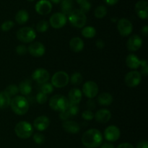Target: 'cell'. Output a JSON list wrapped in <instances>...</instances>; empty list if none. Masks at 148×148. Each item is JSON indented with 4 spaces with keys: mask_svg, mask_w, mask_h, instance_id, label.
<instances>
[{
    "mask_svg": "<svg viewBox=\"0 0 148 148\" xmlns=\"http://www.w3.org/2000/svg\"><path fill=\"white\" fill-rule=\"evenodd\" d=\"M103 135L96 129H90L85 132L82 137V143L87 148H97L102 145Z\"/></svg>",
    "mask_w": 148,
    "mask_h": 148,
    "instance_id": "6da1fadb",
    "label": "cell"
},
{
    "mask_svg": "<svg viewBox=\"0 0 148 148\" xmlns=\"http://www.w3.org/2000/svg\"><path fill=\"white\" fill-rule=\"evenodd\" d=\"M10 107L14 114L19 116H23L28 111L29 103L27 98L24 96L18 95L11 100Z\"/></svg>",
    "mask_w": 148,
    "mask_h": 148,
    "instance_id": "7a4b0ae2",
    "label": "cell"
},
{
    "mask_svg": "<svg viewBox=\"0 0 148 148\" xmlns=\"http://www.w3.org/2000/svg\"><path fill=\"white\" fill-rule=\"evenodd\" d=\"M69 106V101L64 95H55L52 96L49 101V106L53 111L62 112L67 109Z\"/></svg>",
    "mask_w": 148,
    "mask_h": 148,
    "instance_id": "3957f363",
    "label": "cell"
},
{
    "mask_svg": "<svg viewBox=\"0 0 148 148\" xmlns=\"http://www.w3.org/2000/svg\"><path fill=\"white\" fill-rule=\"evenodd\" d=\"M69 23L77 28H82L87 23V17L80 10H74L68 15Z\"/></svg>",
    "mask_w": 148,
    "mask_h": 148,
    "instance_id": "277c9868",
    "label": "cell"
},
{
    "mask_svg": "<svg viewBox=\"0 0 148 148\" xmlns=\"http://www.w3.org/2000/svg\"><path fill=\"white\" fill-rule=\"evenodd\" d=\"M14 132L19 138L23 140L28 139L33 135V126L25 121H20L16 124L14 127Z\"/></svg>",
    "mask_w": 148,
    "mask_h": 148,
    "instance_id": "5b68a950",
    "label": "cell"
},
{
    "mask_svg": "<svg viewBox=\"0 0 148 148\" xmlns=\"http://www.w3.org/2000/svg\"><path fill=\"white\" fill-rule=\"evenodd\" d=\"M17 38L25 43L33 42L36 38V33L34 29L30 27H23L17 32Z\"/></svg>",
    "mask_w": 148,
    "mask_h": 148,
    "instance_id": "8992f818",
    "label": "cell"
},
{
    "mask_svg": "<svg viewBox=\"0 0 148 148\" xmlns=\"http://www.w3.org/2000/svg\"><path fill=\"white\" fill-rule=\"evenodd\" d=\"M69 82V77L66 72L59 71L56 72L51 77V85L57 88H64Z\"/></svg>",
    "mask_w": 148,
    "mask_h": 148,
    "instance_id": "52a82bcc",
    "label": "cell"
},
{
    "mask_svg": "<svg viewBox=\"0 0 148 148\" xmlns=\"http://www.w3.org/2000/svg\"><path fill=\"white\" fill-rule=\"evenodd\" d=\"M142 80V75L138 71H131L126 75L124 82L129 88H135L138 86Z\"/></svg>",
    "mask_w": 148,
    "mask_h": 148,
    "instance_id": "ba28073f",
    "label": "cell"
},
{
    "mask_svg": "<svg viewBox=\"0 0 148 148\" xmlns=\"http://www.w3.org/2000/svg\"><path fill=\"white\" fill-rule=\"evenodd\" d=\"M98 90L99 88L98 85L94 81H87L82 86V92L84 95L89 99H92L95 98L98 95Z\"/></svg>",
    "mask_w": 148,
    "mask_h": 148,
    "instance_id": "9c48e42d",
    "label": "cell"
},
{
    "mask_svg": "<svg viewBox=\"0 0 148 148\" xmlns=\"http://www.w3.org/2000/svg\"><path fill=\"white\" fill-rule=\"evenodd\" d=\"M117 29L121 36H124V37L128 36L132 32V23L128 19L121 18L117 23Z\"/></svg>",
    "mask_w": 148,
    "mask_h": 148,
    "instance_id": "30bf717a",
    "label": "cell"
},
{
    "mask_svg": "<svg viewBox=\"0 0 148 148\" xmlns=\"http://www.w3.org/2000/svg\"><path fill=\"white\" fill-rule=\"evenodd\" d=\"M51 26L54 29H60L66 23V17L62 12H56L52 14L49 20Z\"/></svg>",
    "mask_w": 148,
    "mask_h": 148,
    "instance_id": "8fae6325",
    "label": "cell"
},
{
    "mask_svg": "<svg viewBox=\"0 0 148 148\" xmlns=\"http://www.w3.org/2000/svg\"><path fill=\"white\" fill-rule=\"evenodd\" d=\"M104 137L107 141L110 143L116 142L119 139L120 135H121V132L120 130L114 125L108 126L104 130Z\"/></svg>",
    "mask_w": 148,
    "mask_h": 148,
    "instance_id": "7c38bea8",
    "label": "cell"
},
{
    "mask_svg": "<svg viewBox=\"0 0 148 148\" xmlns=\"http://www.w3.org/2000/svg\"><path fill=\"white\" fill-rule=\"evenodd\" d=\"M27 51L31 56L34 57H41L43 55H44L46 48L44 45L40 42H33L29 45L27 48Z\"/></svg>",
    "mask_w": 148,
    "mask_h": 148,
    "instance_id": "4fadbf2b",
    "label": "cell"
},
{
    "mask_svg": "<svg viewBox=\"0 0 148 148\" xmlns=\"http://www.w3.org/2000/svg\"><path fill=\"white\" fill-rule=\"evenodd\" d=\"M32 77L36 82L42 85L48 82L50 78V75L46 69L43 68H38L33 72Z\"/></svg>",
    "mask_w": 148,
    "mask_h": 148,
    "instance_id": "5bb4252c",
    "label": "cell"
},
{
    "mask_svg": "<svg viewBox=\"0 0 148 148\" xmlns=\"http://www.w3.org/2000/svg\"><path fill=\"white\" fill-rule=\"evenodd\" d=\"M36 11L40 15H46L51 12L52 4L49 0H40L36 4Z\"/></svg>",
    "mask_w": 148,
    "mask_h": 148,
    "instance_id": "9a60e30c",
    "label": "cell"
},
{
    "mask_svg": "<svg viewBox=\"0 0 148 148\" xmlns=\"http://www.w3.org/2000/svg\"><path fill=\"white\" fill-rule=\"evenodd\" d=\"M135 12L140 19L146 20L148 17V4L147 1L140 0L135 4Z\"/></svg>",
    "mask_w": 148,
    "mask_h": 148,
    "instance_id": "2e32d148",
    "label": "cell"
},
{
    "mask_svg": "<svg viewBox=\"0 0 148 148\" xmlns=\"http://www.w3.org/2000/svg\"><path fill=\"white\" fill-rule=\"evenodd\" d=\"M143 43V40L140 36L138 35H133L127 40V47L128 50L131 51H136L142 47Z\"/></svg>",
    "mask_w": 148,
    "mask_h": 148,
    "instance_id": "e0dca14e",
    "label": "cell"
},
{
    "mask_svg": "<svg viewBox=\"0 0 148 148\" xmlns=\"http://www.w3.org/2000/svg\"><path fill=\"white\" fill-rule=\"evenodd\" d=\"M50 125V120L46 116H40L37 117L33 121V127L38 131H44Z\"/></svg>",
    "mask_w": 148,
    "mask_h": 148,
    "instance_id": "ac0fdd59",
    "label": "cell"
},
{
    "mask_svg": "<svg viewBox=\"0 0 148 148\" xmlns=\"http://www.w3.org/2000/svg\"><path fill=\"white\" fill-rule=\"evenodd\" d=\"M82 98V93L78 88H72L68 94V101L71 105H77L80 103Z\"/></svg>",
    "mask_w": 148,
    "mask_h": 148,
    "instance_id": "d6986e66",
    "label": "cell"
},
{
    "mask_svg": "<svg viewBox=\"0 0 148 148\" xmlns=\"http://www.w3.org/2000/svg\"><path fill=\"white\" fill-rule=\"evenodd\" d=\"M94 118L95 119L96 121L101 123V124H105L109 121L111 118V113L109 110L103 108L97 111V112L94 114Z\"/></svg>",
    "mask_w": 148,
    "mask_h": 148,
    "instance_id": "ffe728a7",
    "label": "cell"
},
{
    "mask_svg": "<svg viewBox=\"0 0 148 148\" xmlns=\"http://www.w3.org/2000/svg\"><path fill=\"white\" fill-rule=\"evenodd\" d=\"M62 128L66 132L69 134H77L80 131V127L75 121L72 120H66L62 124Z\"/></svg>",
    "mask_w": 148,
    "mask_h": 148,
    "instance_id": "44dd1931",
    "label": "cell"
},
{
    "mask_svg": "<svg viewBox=\"0 0 148 148\" xmlns=\"http://www.w3.org/2000/svg\"><path fill=\"white\" fill-rule=\"evenodd\" d=\"M69 47L71 50L75 53H79L84 49V42L80 38H72L69 41Z\"/></svg>",
    "mask_w": 148,
    "mask_h": 148,
    "instance_id": "7402d4cb",
    "label": "cell"
},
{
    "mask_svg": "<svg viewBox=\"0 0 148 148\" xmlns=\"http://www.w3.org/2000/svg\"><path fill=\"white\" fill-rule=\"evenodd\" d=\"M126 64L130 69H137L140 66L141 60H140L136 55L129 54L126 58Z\"/></svg>",
    "mask_w": 148,
    "mask_h": 148,
    "instance_id": "603a6c76",
    "label": "cell"
},
{
    "mask_svg": "<svg viewBox=\"0 0 148 148\" xmlns=\"http://www.w3.org/2000/svg\"><path fill=\"white\" fill-rule=\"evenodd\" d=\"M113 96L109 92H101L98 97V103L101 106H110L113 102Z\"/></svg>",
    "mask_w": 148,
    "mask_h": 148,
    "instance_id": "cb8c5ba5",
    "label": "cell"
},
{
    "mask_svg": "<svg viewBox=\"0 0 148 148\" xmlns=\"http://www.w3.org/2000/svg\"><path fill=\"white\" fill-rule=\"evenodd\" d=\"M29 19V14L26 10H19L15 15V21L18 24L23 25L27 22Z\"/></svg>",
    "mask_w": 148,
    "mask_h": 148,
    "instance_id": "d4e9b609",
    "label": "cell"
},
{
    "mask_svg": "<svg viewBox=\"0 0 148 148\" xmlns=\"http://www.w3.org/2000/svg\"><path fill=\"white\" fill-rule=\"evenodd\" d=\"M18 89L19 92H21V94H23V95H28L32 91L31 84L26 79L20 82L18 86Z\"/></svg>",
    "mask_w": 148,
    "mask_h": 148,
    "instance_id": "484cf974",
    "label": "cell"
},
{
    "mask_svg": "<svg viewBox=\"0 0 148 148\" xmlns=\"http://www.w3.org/2000/svg\"><path fill=\"white\" fill-rule=\"evenodd\" d=\"M72 8H73V1L72 0H63L62 1V4H61V9L64 14L69 15L72 11Z\"/></svg>",
    "mask_w": 148,
    "mask_h": 148,
    "instance_id": "4316f807",
    "label": "cell"
},
{
    "mask_svg": "<svg viewBox=\"0 0 148 148\" xmlns=\"http://www.w3.org/2000/svg\"><path fill=\"white\" fill-rule=\"evenodd\" d=\"M11 99L4 91L0 92V109H5L10 106Z\"/></svg>",
    "mask_w": 148,
    "mask_h": 148,
    "instance_id": "83f0119b",
    "label": "cell"
},
{
    "mask_svg": "<svg viewBox=\"0 0 148 148\" xmlns=\"http://www.w3.org/2000/svg\"><path fill=\"white\" fill-rule=\"evenodd\" d=\"M82 35L86 38H92L96 35V30L92 26H87L82 30Z\"/></svg>",
    "mask_w": 148,
    "mask_h": 148,
    "instance_id": "f1b7e54d",
    "label": "cell"
},
{
    "mask_svg": "<svg viewBox=\"0 0 148 148\" xmlns=\"http://www.w3.org/2000/svg\"><path fill=\"white\" fill-rule=\"evenodd\" d=\"M107 14V9L105 6H98L94 12V15L96 18L101 19L103 18Z\"/></svg>",
    "mask_w": 148,
    "mask_h": 148,
    "instance_id": "f546056e",
    "label": "cell"
},
{
    "mask_svg": "<svg viewBox=\"0 0 148 148\" xmlns=\"http://www.w3.org/2000/svg\"><path fill=\"white\" fill-rule=\"evenodd\" d=\"M4 92H5L9 97L14 96V95H17L19 92L18 86H17L16 85H8V86L5 88Z\"/></svg>",
    "mask_w": 148,
    "mask_h": 148,
    "instance_id": "4dcf8cb0",
    "label": "cell"
},
{
    "mask_svg": "<svg viewBox=\"0 0 148 148\" xmlns=\"http://www.w3.org/2000/svg\"><path fill=\"white\" fill-rule=\"evenodd\" d=\"M82 76L79 72H75L72 75L71 77L69 78V81L71 83L74 85H80L81 82H82Z\"/></svg>",
    "mask_w": 148,
    "mask_h": 148,
    "instance_id": "1f68e13d",
    "label": "cell"
},
{
    "mask_svg": "<svg viewBox=\"0 0 148 148\" xmlns=\"http://www.w3.org/2000/svg\"><path fill=\"white\" fill-rule=\"evenodd\" d=\"M77 4L80 7V10L82 12H88L91 8V4L88 0H76Z\"/></svg>",
    "mask_w": 148,
    "mask_h": 148,
    "instance_id": "d6a6232c",
    "label": "cell"
},
{
    "mask_svg": "<svg viewBox=\"0 0 148 148\" xmlns=\"http://www.w3.org/2000/svg\"><path fill=\"white\" fill-rule=\"evenodd\" d=\"M49 23L46 20H40L36 24V30L40 33H44L49 29Z\"/></svg>",
    "mask_w": 148,
    "mask_h": 148,
    "instance_id": "836d02e7",
    "label": "cell"
},
{
    "mask_svg": "<svg viewBox=\"0 0 148 148\" xmlns=\"http://www.w3.org/2000/svg\"><path fill=\"white\" fill-rule=\"evenodd\" d=\"M40 92H43V93L46 94H51L53 92V86L51 83H48V82H46V83L42 84L41 86H40Z\"/></svg>",
    "mask_w": 148,
    "mask_h": 148,
    "instance_id": "e575fe53",
    "label": "cell"
},
{
    "mask_svg": "<svg viewBox=\"0 0 148 148\" xmlns=\"http://www.w3.org/2000/svg\"><path fill=\"white\" fill-rule=\"evenodd\" d=\"M66 111H67V113L69 114V116L72 117L77 116V114L79 113V110L77 105H71V104H69V107H68L67 109H66Z\"/></svg>",
    "mask_w": 148,
    "mask_h": 148,
    "instance_id": "d590c367",
    "label": "cell"
},
{
    "mask_svg": "<svg viewBox=\"0 0 148 148\" xmlns=\"http://www.w3.org/2000/svg\"><path fill=\"white\" fill-rule=\"evenodd\" d=\"M36 100L37 101V103H38L39 104L42 105V104L46 103V101L48 100V96L46 94L43 93L42 92H39L36 95Z\"/></svg>",
    "mask_w": 148,
    "mask_h": 148,
    "instance_id": "8d00e7d4",
    "label": "cell"
},
{
    "mask_svg": "<svg viewBox=\"0 0 148 148\" xmlns=\"http://www.w3.org/2000/svg\"><path fill=\"white\" fill-rule=\"evenodd\" d=\"M14 26V22L12 20H7V21L4 22L1 25V30L2 31L7 32L11 30Z\"/></svg>",
    "mask_w": 148,
    "mask_h": 148,
    "instance_id": "74e56055",
    "label": "cell"
},
{
    "mask_svg": "<svg viewBox=\"0 0 148 148\" xmlns=\"http://www.w3.org/2000/svg\"><path fill=\"white\" fill-rule=\"evenodd\" d=\"M33 140L37 145H42L45 142V137L41 133L37 132L33 135Z\"/></svg>",
    "mask_w": 148,
    "mask_h": 148,
    "instance_id": "f35d334b",
    "label": "cell"
},
{
    "mask_svg": "<svg viewBox=\"0 0 148 148\" xmlns=\"http://www.w3.org/2000/svg\"><path fill=\"white\" fill-rule=\"evenodd\" d=\"M16 53L20 56H23V55L26 54L27 52V48L26 47L25 45L24 44H20L16 47L15 49Z\"/></svg>",
    "mask_w": 148,
    "mask_h": 148,
    "instance_id": "ab89813d",
    "label": "cell"
},
{
    "mask_svg": "<svg viewBox=\"0 0 148 148\" xmlns=\"http://www.w3.org/2000/svg\"><path fill=\"white\" fill-rule=\"evenodd\" d=\"M82 117L83 119L86 120V121H90L94 119V114L90 110H86L82 113Z\"/></svg>",
    "mask_w": 148,
    "mask_h": 148,
    "instance_id": "60d3db41",
    "label": "cell"
},
{
    "mask_svg": "<svg viewBox=\"0 0 148 148\" xmlns=\"http://www.w3.org/2000/svg\"><path fill=\"white\" fill-rule=\"evenodd\" d=\"M141 75H144V76H147L148 74V66L147 61L146 60H141Z\"/></svg>",
    "mask_w": 148,
    "mask_h": 148,
    "instance_id": "b9f144b4",
    "label": "cell"
},
{
    "mask_svg": "<svg viewBox=\"0 0 148 148\" xmlns=\"http://www.w3.org/2000/svg\"><path fill=\"white\" fill-rule=\"evenodd\" d=\"M59 118H60V119H62V121H66V120H69V119L70 118V116H69L67 111L65 110V111L60 112V114H59Z\"/></svg>",
    "mask_w": 148,
    "mask_h": 148,
    "instance_id": "7bdbcfd3",
    "label": "cell"
},
{
    "mask_svg": "<svg viewBox=\"0 0 148 148\" xmlns=\"http://www.w3.org/2000/svg\"><path fill=\"white\" fill-rule=\"evenodd\" d=\"M95 107V101L92 99H90L89 101H88L87 103V108H88V110H93Z\"/></svg>",
    "mask_w": 148,
    "mask_h": 148,
    "instance_id": "ee69618b",
    "label": "cell"
},
{
    "mask_svg": "<svg viewBox=\"0 0 148 148\" xmlns=\"http://www.w3.org/2000/svg\"><path fill=\"white\" fill-rule=\"evenodd\" d=\"M136 148H148V143L145 140H143L137 143Z\"/></svg>",
    "mask_w": 148,
    "mask_h": 148,
    "instance_id": "f6af8a7d",
    "label": "cell"
},
{
    "mask_svg": "<svg viewBox=\"0 0 148 148\" xmlns=\"http://www.w3.org/2000/svg\"><path fill=\"white\" fill-rule=\"evenodd\" d=\"M95 46H96V47L98 48V49H102L105 47V43H104L103 40H101V39H98V40H97V41L95 42Z\"/></svg>",
    "mask_w": 148,
    "mask_h": 148,
    "instance_id": "bcb514c9",
    "label": "cell"
},
{
    "mask_svg": "<svg viewBox=\"0 0 148 148\" xmlns=\"http://www.w3.org/2000/svg\"><path fill=\"white\" fill-rule=\"evenodd\" d=\"M116 148H134V147L132 145L130 144V143H121V144H120Z\"/></svg>",
    "mask_w": 148,
    "mask_h": 148,
    "instance_id": "7dc6e473",
    "label": "cell"
},
{
    "mask_svg": "<svg viewBox=\"0 0 148 148\" xmlns=\"http://www.w3.org/2000/svg\"><path fill=\"white\" fill-rule=\"evenodd\" d=\"M103 1L104 2H105L106 4H108V5L112 6V5H114V4H117L119 0H103Z\"/></svg>",
    "mask_w": 148,
    "mask_h": 148,
    "instance_id": "c3c4849f",
    "label": "cell"
},
{
    "mask_svg": "<svg viewBox=\"0 0 148 148\" xmlns=\"http://www.w3.org/2000/svg\"><path fill=\"white\" fill-rule=\"evenodd\" d=\"M101 148H115L114 145L111 143H105L101 145Z\"/></svg>",
    "mask_w": 148,
    "mask_h": 148,
    "instance_id": "681fc988",
    "label": "cell"
},
{
    "mask_svg": "<svg viewBox=\"0 0 148 148\" xmlns=\"http://www.w3.org/2000/svg\"><path fill=\"white\" fill-rule=\"evenodd\" d=\"M142 33L143 34V36H147V34H148V26L147 25H145L144 26V27L142 28Z\"/></svg>",
    "mask_w": 148,
    "mask_h": 148,
    "instance_id": "f907efd6",
    "label": "cell"
},
{
    "mask_svg": "<svg viewBox=\"0 0 148 148\" xmlns=\"http://www.w3.org/2000/svg\"><path fill=\"white\" fill-rule=\"evenodd\" d=\"M51 2H53V4H59L61 1V0H50Z\"/></svg>",
    "mask_w": 148,
    "mask_h": 148,
    "instance_id": "816d5d0a",
    "label": "cell"
},
{
    "mask_svg": "<svg viewBox=\"0 0 148 148\" xmlns=\"http://www.w3.org/2000/svg\"><path fill=\"white\" fill-rule=\"evenodd\" d=\"M27 1H34V0H27Z\"/></svg>",
    "mask_w": 148,
    "mask_h": 148,
    "instance_id": "f5cc1de1",
    "label": "cell"
}]
</instances>
